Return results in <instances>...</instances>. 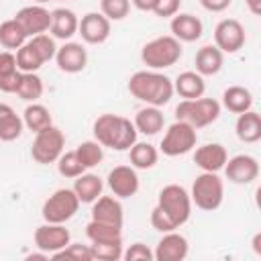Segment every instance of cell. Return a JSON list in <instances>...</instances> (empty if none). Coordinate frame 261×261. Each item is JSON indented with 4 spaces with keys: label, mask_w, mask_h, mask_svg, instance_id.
<instances>
[{
    "label": "cell",
    "mask_w": 261,
    "mask_h": 261,
    "mask_svg": "<svg viewBox=\"0 0 261 261\" xmlns=\"http://www.w3.org/2000/svg\"><path fill=\"white\" fill-rule=\"evenodd\" d=\"M192 216V198L188 190L179 184H169L161 188L157 204L151 210V226L159 232L177 230Z\"/></svg>",
    "instance_id": "obj_1"
},
{
    "label": "cell",
    "mask_w": 261,
    "mask_h": 261,
    "mask_svg": "<svg viewBox=\"0 0 261 261\" xmlns=\"http://www.w3.org/2000/svg\"><path fill=\"white\" fill-rule=\"evenodd\" d=\"M128 92L147 106H165L173 96V82L157 69H141L130 75Z\"/></svg>",
    "instance_id": "obj_2"
},
{
    "label": "cell",
    "mask_w": 261,
    "mask_h": 261,
    "mask_svg": "<svg viewBox=\"0 0 261 261\" xmlns=\"http://www.w3.org/2000/svg\"><path fill=\"white\" fill-rule=\"evenodd\" d=\"M94 139L108 149L114 151H128L137 143V128L135 124L120 116V114H100L94 120Z\"/></svg>",
    "instance_id": "obj_3"
},
{
    "label": "cell",
    "mask_w": 261,
    "mask_h": 261,
    "mask_svg": "<svg viewBox=\"0 0 261 261\" xmlns=\"http://www.w3.org/2000/svg\"><path fill=\"white\" fill-rule=\"evenodd\" d=\"M141 59L149 69H165L181 59V43L173 35H161L151 39L141 49Z\"/></svg>",
    "instance_id": "obj_4"
},
{
    "label": "cell",
    "mask_w": 261,
    "mask_h": 261,
    "mask_svg": "<svg viewBox=\"0 0 261 261\" xmlns=\"http://www.w3.org/2000/svg\"><path fill=\"white\" fill-rule=\"evenodd\" d=\"M218 116H220V102L214 98L200 96L194 100H181L175 106V120H184L192 124L196 130L216 122Z\"/></svg>",
    "instance_id": "obj_5"
},
{
    "label": "cell",
    "mask_w": 261,
    "mask_h": 261,
    "mask_svg": "<svg viewBox=\"0 0 261 261\" xmlns=\"http://www.w3.org/2000/svg\"><path fill=\"white\" fill-rule=\"evenodd\" d=\"M190 198H192V204H196V208H200L204 212H212V210L220 208V204L224 200V184L218 177V173L202 171L192 184Z\"/></svg>",
    "instance_id": "obj_6"
},
{
    "label": "cell",
    "mask_w": 261,
    "mask_h": 261,
    "mask_svg": "<svg viewBox=\"0 0 261 261\" xmlns=\"http://www.w3.org/2000/svg\"><path fill=\"white\" fill-rule=\"evenodd\" d=\"M80 208V200L75 196V192L71 188H61L55 190L41 208V216L45 222H53V224H65L69 218L75 216Z\"/></svg>",
    "instance_id": "obj_7"
},
{
    "label": "cell",
    "mask_w": 261,
    "mask_h": 261,
    "mask_svg": "<svg viewBox=\"0 0 261 261\" xmlns=\"http://www.w3.org/2000/svg\"><path fill=\"white\" fill-rule=\"evenodd\" d=\"M63 149H65V135L55 124H51V126L35 133L31 157L39 165H49V163H55L59 159Z\"/></svg>",
    "instance_id": "obj_8"
},
{
    "label": "cell",
    "mask_w": 261,
    "mask_h": 261,
    "mask_svg": "<svg viewBox=\"0 0 261 261\" xmlns=\"http://www.w3.org/2000/svg\"><path fill=\"white\" fill-rule=\"evenodd\" d=\"M198 143V133L192 124L184 122V120H175L173 124L167 126L163 139H161V153L167 157H179L190 153Z\"/></svg>",
    "instance_id": "obj_9"
},
{
    "label": "cell",
    "mask_w": 261,
    "mask_h": 261,
    "mask_svg": "<svg viewBox=\"0 0 261 261\" xmlns=\"http://www.w3.org/2000/svg\"><path fill=\"white\" fill-rule=\"evenodd\" d=\"M245 27L237 18H222L214 29V45L222 53H237L245 45Z\"/></svg>",
    "instance_id": "obj_10"
},
{
    "label": "cell",
    "mask_w": 261,
    "mask_h": 261,
    "mask_svg": "<svg viewBox=\"0 0 261 261\" xmlns=\"http://www.w3.org/2000/svg\"><path fill=\"white\" fill-rule=\"evenodd\" d=\"M71 243V234L63 224H53V222H45L41 226H37L35 230V247L39 251L49 253V257L57 251H61L65 245Z\"/></svg>",
    "instance_id": "obj_11"
},
{
    "label": "cell",
    "mask_w": 261,
    "mask_h": 261,
    "mask_svg": "<svg viewBox=\"0 0 261 261\" xmlns=\"http://www.w3.org/2000/svg\"><path fill=\"white\" fill-rule=\"evenodd\" d=\"M222 169L226 173V179L232 181V184H239V186L253 184L259 175L257 159L253 155H247V153H241V155H234V157L226 159Z\"/></svg>",
    "instance_id": "obj_12"
},
{
    "label": "cell",
    "mask_w": 261,
    "mask_h": 261,
    "mask_svg": "<svg viewBox=\"0 0 261 261\" xmlns=\"http://www.w3.org/2000/svg\"><path fill=\"white\" fill-rule=\"evenodd\" d=\"M14 18L18 20V24L22 27V31L27 33L29 39L35 35L47 33L51 27V12L41 4H31V6L20 8L14 14Z\"/></svg>",
    "instance_id": "obj_13"
},
{
    "label": "cell",
    "mask_w": 261,
    "mask_h": 261,
    "mask_svg": "<svg viewBox=\"0 0 261 261\" xmlns=\"http://www.w3.org/2000/svg\"><path fill=\"white\" fill-rule=\"evenodd\" d=\"M106 184L116 198H133L139 192V175L133 165H116L110 169Z\"/></svg>",
    "instance_id": "obj_14"
},
{
    "label": "cell",
    "mask_w": 261,
    "mask_h": 261,
    "mask_svg": "<svg viewBox=\"0 0 261 261\" xmlns=\"http://www.w3.org/2000/svg\"><path fill=\"white\" fill-rule=\"evenodd\" d=\"M190 245L188 239L175 230L163 232V237L159 239L155 251H153V259L155 261H181L188 257Z\"/></svg>",
    "instance_id": "obj_15"
},
{
    "label": "cell",
    "mask_w": 261,
    "mask_h": 261,
    "mask_svg": "<svg viewBox=\"0 0 261 261\" xmlns=\"http://www.w3.org/2000/svg\"><path fill=\"white\" fill-rule=\"evenodd\" d=\"M77 33L90 45H100L110 37V20L102 12H88L77 24Z\"/></svg>",
    "instance_id": "obj_16"
},
{
    "label": "cell",
    "mask_w": 261,
    "mask_h": 261,
    "mask_svg": "<svg viewBox=\"0 0 261 261\" xmlns=\"http://www.w3.org/2000/svg\"><path fill=\"white\" fill-rule=\"evenodd\" d=\"M55 63L61 71L65 73H80L86 65H88V53L84 49L82 43H65L61 47H57L55 53Z\"/></svg>",
    "instance_id": "obj_17"
},
{
    "label": "cell",
    "mask_w": 261,
    "mask_h": 261,
    "mask_svg": "<svg viewBox=\"0 0 261 261\" xmlns=\"http://www.w3.org/2000/svg\"><path fill=\"white\" fill-rule=\"evenodd\" d=\"M169 29H171V35L179 43H194L204 33L202 20L198 16L190 14V12H177V14H173L171 16V22H169Z\"/></svg>",
    "instance_id": "obj_18"
},
{
    "label": "cell",
    "mask_w": 261,
    "mask_h": 261,
    "mask_svg": "<svg viewBox=\"0 0 261 261\" xmlns=\"http://www.w3.org/2000/svg\"><path fill=\"white\" fill-rule=\"evenodd\" d=\"M92 220L122 226L124 222V210L116 196H98L92 202Z\"/></svg>",
    "instance_id": "obj_19"
},
{
    "label": "cell",
    "mask_w": 261,
    "mask_h": 261,
    "mask_svg": "<svg viewBox=\"0 0 261 261\" xmlns=\"http://www.w3.org/2000/svg\"><path fill=\"white\" fill-rule=\"evenodd\" d=\"M226 159H228V153L220 143H206V145H202V147H198L194 151V163L202 171L218 173L224 167Z\"/></svg>",
    "instance_id": "obj_20"
},
{
    "label": "cell",
    "mask_w": 261,
    "mask_h": 261,
    "mask_svg": "<svg viewBox=\"0 0 261 261\" xmlns=\"http://www.w3.org/2000/svg\"><path fill=\"white\" fill-rule=\"evenodd\" d=\"M77 24H80V18L75 16L73 10H69V8L51 10V27H49V31H51L53 39H61V41L71 39L77 33Z\"/></svg>",
    "instance_id": "obj_21"
},
{
    "label": "cell",
    "mask_w": 261,
    "mask_h": 261,
    "mask_svg": "<svg viewBox=\"0 0 261 261\" xmlns=\"http://www.w3.org/2000/svg\"><path fill=\"white\" fill-rule=\"evenodd\" d=\"M234 133L241 143H257L261 139V114L255 110H245L234 122Z\"/></svg>",
    "instance_id": "obj_22"
},
{
    "label": "cell",
    "mask_w": 261,
    "mask_h": 261,
    "mask_svg": "<svg viewBox=\"0 0 261 261\" xmlns=\"http://www.w3.org/2000/svg\"><path fill=\"white\" fill-rule=\"evenodd\" d=\"M196 71L200 75H216L222 69L224 63V53L216 45H204L196 53Z\"/></svg>",
    "instance_id": "obj_23"
},
{
    "label": "cell",
    "mask_w": 261,
    "mask_h": 261,
    "mask_svg": "<svg viewBox=\"0 0 261 261\" xmlns=\"http://www.w3.org/2000/svg\"><path fill=\"white\" fill-rule=\"evenodd\" d=\"M173 92H177L184 100H194L204 96L206 92L204 75H200L198 71H181L173 82Z\"/></svg>",
    "instance_id": "obj_24"
},
{
    "label": "cell",
    "mask_w": 261,
    "mask_h": 261,
    "mask_svg": "<svg viewBox=\"0 0 261 261\" xmlns=\"http://www.w3.org/2000/svg\"><path fill=\"white\" fill-rule=\"evenodd\" d=\"M133 124H135L137 133H143V135L153 137V135H157V133L163 128L165 116H163V112L159 110V106H145V108H141V110L135 114Z\"/></svg>",
    "instance_id": "obj_25"
},
{
    "label": "cell",
    "mask_w": 261,
    "mask_h": 261,
    "mask_svg": "<svg viewBox=\"0 0 261 261\" xmlns=\"http://www.w3.org/2000/svg\"><path fill=\"white\" fill-rule=\"evenodd\" d=\"M80 200V204H92L98 196H102V190H104V184H102V177H98L96 173H82L75 177L73 181V188H71Z\"/></svg>",
    "instance_id": "obj_26"
},
{
    "label": "cell",
    "mask_w": 261,
    "mask_h": 261,
    "mask_svg": "<svg viewBox=\"0 0 261 261\" xmlns=\"http://www.w3.org/2000/svg\"><path fill=\"white\" fill-rule=\"evenodd\" d=\"M22 128H24V122L16 114V110L10 104L0 102V141L4 143L16 141L22 135Z\"/></svg>",
    "instance_id": "obj_27"
},
{
    "label": "cell",
    "mask_w": 261,
    "mask_h": 261,
    "mask_svg": "<svg viewBox=\"0 0 261 261\" xmlns=\"http://www.w3.org/2000/svg\"><path fill=\"white\" fill-rule=\"evenodd\" d=\"M222 106L232 114H241L253 108V94L245 86H228L222 92Z\"/></svg>",
    "instance_id": "obj_28"
},
{
    "label": "cell",
    "mask_w": 261,
    "mask_h": 261,
    "mask_svg": "<svg viewBox=\"0 0 261 261\" xmlns=\"http://www.w3.org/2000/svg\"><path fill=\"white\" fill-rule=\"evenodd\" d=\"M22 122H24V126L29 130L39 133V130L51 126L53 124V118H51V112H49L47 106H43L39 102H31L24 108V112H22Z\"/></svg>",
    "instance_id": "obj_29"
},
{
    "label": "cell",
    "mask_w": 261,
    "mask_h": 261,
    "mask_svg": "<svg viewBox=\"0 0 261 261\" xmlns=\"http://www.w3.org/2000/svg\"><path fill=\"white\" fill-rule=\"evenodd\" d=\"M43 80L37 75V71H20V80H18V86H16V96L24 102H37L41 96H43Z\"/></svg>",
    "instance_id": "obj_30"
},
{
    "label": "cell",
    "mask_w": 261,
    "mask_h": 261,
    "mask_svg": "<svg viewBox=\"0 0 261 261\" xmlns=\"http://www.w3.org/2000/svg\"><path fill=\"white\" fill-rule=\"evenodd\" d=\"M27 33L22 31V27L18 24L16 18H8L4 22H0V45L8 51H16L18 47H22L27 43Z\"/></svg>",
    "instance_id": "obj_31"
},
{
    "label": "cell",
    "mask_w": 261,
    "mask_h": 261,
    "mask_svg": "<svg viewBox=\"0 0 261 261\" xmlns=\"http://www.w3.org/2000/svg\"><path fill=\"white\" fill-rule=\"evenodd\" d=\"M128 159L135 169H151L159 159V151L151 143H135L128 149Z\"/></svg>",
    "instance_id": "obj_32"
},
{
    "label": "cell",
    "mask_w": 261,
    "mask_h": 261,
    "mask_svg": "<svg viewBox=\"0 0 261 261\" xmlns=\"http://www.w3.org/2000/svg\"><path fill=\"white\" fill-rule=\"evenodd\" d=\"M86 237L90 243H112V241H122V226L90 220L86 226Z\"/></svg>",
    "instance_id": "obj_33"
},
{
    "label": "cell",
    "mask_w": 261,
    "mask_h": 261,
    "mask_svg": "<svg viewBox=\"0 0 261 261\" xmlns=\"http://www.w3.org/2000/svg\"><path fill=\"white\" fill-rule=\"evenodd\" d=\"M16 67H18V71H24V73H29V71H39L41 67H43V57L39 55V51L27 41L22 47H18L16 49Z\"/></svg>",
    "instance_id": "obj_34"
},
{
    "label": "cell",
    "mask_w": 261,
    "mask_h": 261,
    "mask_svg": "<svg viewBox=\"0 0 261 261\" xmlns=\"http://www.w3.org/2000/svg\"><path fill=\"white\" fill-rule=\"evenodd\" d=\"M75 155L80 159V163L86 167V169H92L96 167L102 159H104V147L94 139V141H84L75 147Z\"/></svg>",
    "instance_id": "obj_35"
},
{
    "label": "cell",
    "mask_w": 261,
    "mask_h": 261,
    "mask_svg": "<svg viewBox=\"0 0 261 261\" xmlns=\"http://www.w3.org/2000/svg\"><path fill=\"white\" fill-rule=\"evenodd\" d=\"M55 163H57V171H59L63 177H69V179H75L77 175H82V173L86 171V167L80 163L75 151H67V153L63 151Z\"/></svg>",
    "instance_id": "obj_36"
},
{
    "label": "cell",
    "mask_w": 261,
    "mask_h": 261,
    "mask_svg": "<svg viewBox=\"0 0 261 261\" xmlns=\"http://www.w3.org/2000/svg\"><path fill=\"white\" fill-rule=\"evenodd\" d=\"M94 259L100 261H118L122 259V241H112V243H92L90 245Z\"/></svg>",
    "instance_id": "obj_37"
},
{
    "label": "cell",
    "mask_w": 261,
    "mask_h": 261,
    "mask_svg": "<svg viewBox=\"0 0 261 261\" xmlns=\"http://www.w3.org/2000/svg\"><path fill=\"white\" fill-rule=\"evenodd\" d=\"M51 259H75V261H94L92 249L90 245H82V243H69L65 245L61 251L53 253Z\"/></svg>",
    "instance_id": "obj_38"
},
{
    "label": "cell",
    "mask_w": 261,
    "mask_h": 261,
    "mask_svg": "<svg viewBox=\"0 0 261 261\" xmlns=\"http://www.w3.org/2000/svg\"><path fill=\"white\" fill-rule=\"evenodd\" d=\"M128 10H130V0H100V12L110 22L126 18Z\"/></svg>",
    "instance_id": "obj_39"
},
{
    "label": "cell",
    "mask_w": 261,
    "mask_h": 261,
    "mask_svg": "<svg viewBox=\"0 0 261 261\" xmlns=\"http://www.w3.org/2000/svg\"><path fill=\"white\" fill-rule=\"evenodd\" d=\"M29 43L39 51V55L43 57V61H45V63H47V61H51V59L55 57V53H57L55 39H53L51 35H47V33H41V35L31 37V39H29Z\"/></svg>",
    "instance_id": "obj_40"
},
{
    "label": "cell",
    "mask_w": 261,
    "mask_h": 261,
    "mask_svg": "<svg viewBox=\"0 0 261 261\" xmlns=\"http://www.w3.org/2000/svg\"><path fill=\"white\" fill-rule=\"evenodd\" d=\"M122 259H126V261H153V251L145 243H133L126 251H122Z\"/></svg>",
    "instance_id": "obj_41"
},
{
    "label": "cell",
    "mask_w": 261,
    "mask_h": 261,
    "mask_svg": "<svg viewBox=\"0 0 261 261\" xmlns=\"http://www.w3.org/2000/svg\"><path fill=\"white\" fill-rule=\"evenodd\" d=\"M179 4L181 0H155V6H153V14H157L159 18H171L173 14L179 12Z\"/></svg>",
    "instance_id": "obj_42"
},
{
    "label": "cell",
    "mask_w": 261,
    "mask_h": 261,
    "mask_svg": "<svg viewBox=\"0 0 261 261\" xmlns=\"http://www.w3.org/2000/svg\"><path fill=\"white\" fill-rule=\"evenodd\" d=\"M14 71H18V67H16V55L12 51H2L0 53V77L12 75Z\"/></svg>",
    "instance_id": "obj_43"
},
{
    "label": "cell",
    "mask_w": 261,
    "mask_h": 261,
    "mask_svg": "<svg viewBox=\"0 0 261 261\" xmlns=\"http://www.w3.org/2000/svg\"><path fill=\"white\" fill-rule=\"evenodd\" d=\"M18 80H20V71H14L12 75L0 77V92H4V94H14V92H16V86H18Z\"/></svg>",
    "instance_id": "obj_44"
},
{
    "label": "cell",
    "mask_w": 261,
    "mask_h": 261,
    "mask_svg": "<svg viewBox=\"0 0 261 261\" xmlns=\"http://www.w3.org/2000/svg\"><path fill=\"white\" fill-rule=\"evenodd\" d=\"M200 4L208 12H224L232 4V0H200Z\"/></svg>",
    "instance_id": "obj_45"
},
{
    "label": "cell",
    "mask_w": 261,
    "mask_h": 261,
    "mask_svg": "<svg viewBox=\"0 0 261 261\" xmlns=\"http://www.w3.org/2000/svg\"><path fill=\"white\" fill-rule=\"evenodd\" d=\"M130 4L143 12H151L153 6H155V0H130Z\"/></svg>",
    "instance_id": "obj_46"
},
{
    "label": "cell",
    "mask_w": 261,
    "mask_h": 261,
    "mask_svg": "<svg viewBox=\"0 0 261 261\" xmlns=\"http://www.w3.org/2000/svg\"><path fill=\"white\" fill-rule=\"evenodd\" d=\"M245 4H247L251 14H255V16L261 14V0H245Z\"/></svg>",
    "instance_id": "obj_47"
},
{
    "label": "cell",
    "mask_w": 261,
    "mask_h": 261,
    "mask_svg": "<svg viewBox=\"0 0 261 261\" xmlns=\"http://www.w3.org/2000/svg\"><path fill=\"white\" fill-rule=\"evenodd\" d=\"M24 259H27V261H45V259H49V253L39 251V253H31V255H27Z\"/></svg>",
    "instance_id": "obj_48"
},
{
    "label": "cell",
    "mask_w": 261,
    "mask_h": 261,
    "mask_svg": "<svg viewBox=\"0 0 261 261\" xmlns=\"http://www.w3.org/2000/svg\"><path fill=\"white\" fill-rule=\"evenodd\" d=\"M253 251L261 257V232H257V234L253 237Z\"/></svg>",
    "instance_id": "obj_49"
},
{
    "label": "cell",
    "mask_w": 261,
    "mask_h": 261,
    "mask_svg": "<svg viewBox=\"0 0 261 261\" xmlns=\"http://www.w3.org/2000/svg\"><path fill=\"white\" fill-rule=\"evenodd\" d=\"M37 2H39V4H45V2H49V0H37Z\"/></svg>",
    "instance_id": "obj_50"
},
{
    "label": "cell",
    "mask_w": 261,
    "mask_h": 261,
    "mask_svg": "<svg viewBox=\"0 0 261 261\" xmlns=\"http://www.w3.org/2000/svg\"><path fill=\"white\" fill-rule=\"evenodd\" d=\"M59 2H65V0H59Z\"/></svg>",
    "instance_id": "obj_51"
}]
</instances>
